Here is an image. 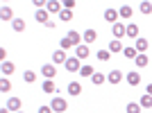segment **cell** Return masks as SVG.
<instances>
[{
  "label": "cell",
  "mask_w": 152,
  "mask_h": 113,
  "mask_svg": "<svg viewBox=\"0 0 152 113\" xmlns=\"http://www.w3.org/2000/svg\"><path fill=\"white\" fill-rule=\"evenodd\" d=\"M50 106H52V111H55V113H66V109H68V102L64 100V97H52Z\"/></svg>",
  "instance_id": "cell-1"
},
{
  "label": "cell",
  "mask_w": 152,
  "mask_h": 113,
  "mask_svg": "<svg viewBox=\"0 0 152 113\" xmlns=\"http://www.w3.org/2000/svg\"><path fill=\"white\" fill-rule=\"evenodd\" d=\"M64 68L68 70V72H80V70H82V61H80L77 56H68V61L64 63Z\"/></svg>",
  "instance_id": "cell-2"
},
{
  "label": "cell",
  "mask_w": 152,
  "mask_h": 113,
  "mask_svg": "<svg viewBox=\"0 0 152 113\" xmlns=\"http://www.w3.org/2000/svg\"><path fill=\"white\" fill-rule=\"evenodd\" d=\"M34 20L41 23V25H50V14H48V9H37V12H34Z\"/></svg>",
  "instance_id": "cell-3"
},
{
  "label": "cell",
  "mask_w": 152,
  "mask_h": 113,
  "mask_svg": "<svg viewBox=\"0 0 152 113\" xmlns=\"http://www.w3.org/2000/svg\"><path fill=\"white\" fill-rule=\"evenodd\" d=\"M41 75H43V79H52L57 75V66L55 63H43L41 66Z\"/></svg>",
  "instance_id": "cell-4"
},
{
  "label": "cell",
  "mask_w": 152,
  "mask_h": 113,
  "mask_svg": "<svg viewBox=\"0 0 152 113\" xmlns=\"http://www.w3.org/2000/svg\"><path fill=\"white\" fill-rule=\"evenodd\" d=\"M111 34H114L116 41H121L123 36H127V25H123V23H116V25H111Z\"/></svg>",
  "instance_id": "cell-5"
},
{
  "label": "cell",
  "mask_w": 152,
  "mask_h": 113,
  "mask_svg": "<svg viewBox=\"0 0 152 113\" xmlns=\"http://www.w3.org/2000/svg\"><path fill=\"white\" fill-rule=\"evenodd\" d=\"M118 18H121V16H118V9H116V7H109V9H104V20H107V23L116 25V23H118Z\"/></svg>",
  "instance_id": "cell-6"
},
{
  "label": "cell",
  "mask_w": 152,
  "mask_h": 113,
  "mask_svg": "<svg viewBox=\"0 0 152 113\" xmlns=\"http://www.w3.org/2000/svg\"><path fill=\"white\" fill-rule=\"evenodd\" d=\"M134 48H136V52H139V54H145V50L150 48V41H148V38H143V36H139L136 41H134Z\"/></svg>",
  "instance_id": "cell-7"
},
{
  "label": "cell",
  "mask_w": 152,
  "mask_h": 113,
  "mask_svg": "<svg viewBox=\"0 0 152 113\" xmlns=\"http://www.w3.org/2000/svg\"><path fill=\"white\" fill-rule=\"evenodd\" d=\"M89 54H91V50H89V45H86V43H82V45H77V48H75V56L80 59V61L89 59Z\"/></svg>",
  "instance_id": "cell-8"
},
{
  "label": "cell",
  "mask_w": 152,
  "mask_h": 113,
  "mask_svg": "<svg viewBox=\"0 0 152 113\" xmlns=\"http://www.w3.org/2000/svg\"><path fill=\"white\" fill-rule=\"evenodd\" d=\"M66 61H68V56H66V50H61V48H59V50L52 52V63H55V66H57V63H66Z\"/></svg>",
  "instance_id": "cell-9"
},
{
  "label": "cell",
  "mask_w": 152,
  "mask_h": 113,
  "mask_svg": "<svg viewBox=\"0 0 152 113\" xmlns=\"http://www.w3.org/2000/svg\"><path fill=\"white\" fill-rule=\"evenodd\" d=\"M20 104H23V102H20V97H9L5 106L9 109L12 113H18V111H20Z\"/></svg>",
  "instance_id": "cell-10"
},
{
  "label": "cell",
  "mask_w": 152,
  "mask_h": 113,
  "mask_svg": "<svg viewBox=\"0 0 152 113\" xmlns=\"http://www.w3.org/2000/svg\"><path fill=\"white\" fill-rule=\"evenodd\" d=\"M123 77H125V75H123L121 70H111V72L107 75V82H109V84H116V86H118V84L123 82Z\"/></svg>",
  "instance_id": "cell-11"
},
{
  "label": "cell",
  "mask_w": 152,
  "mask_h": 113,
  "mask_svg": "<svg viewBox=\"0 0 152 113\" xmlns=\"http://www.w3.org/2000/svg\"><path fill=\"white\" fill-rule=\"evenodd\" d=\"M0 18H2V20H12V23H14V20H16V18H14V9L9 5H2V9H0Z\"/></svg>",
  "instance_id": "cell-12"
},
{
  "label": "cell",
  "mask_w": 152,
  "mask_h": 113,
  "mask_svg": "<svg viewBox=\"0 0 152 113\" xmlns=\"http://www.w3.org/2000/svg\"><path fill=\"white\" fill-rule=\"evenodd\" d=\"M125 79H127V84H129V86H139V84H141V75L136 72V70L127 72V75H125Z\"/></svg>",
  "instance_id": "cell-13"
},
{
  "label": "cell",
  "mask_w": 152,
  "mask_h": 113,
  "mask_svg": "<svg viewBox=\"0 0 152 113\" xmlns=\"http://www.w3.org/2000/svg\"><path fill=\"white\" fill-rule=\"evenodd\" d=\"M61 2H57V0H50V2H45V9H48V14H59L61 12Z\"/></svg>",
  "instance_id": "cell-14"
},
{
  "label": "cell",
  "mask_w": 152,
  "mask_h": 113,
  "mask_svg": "<svg viewBox=\"0 0 152 113\" xmlns=\"http://www.w3.org/2000/svg\"><path fill=\"white\" fill-rule=\"evenodd\" d=\"M0 70H2V75H5V77H9V75H14L16 66H14L12 61H2V63H0Z\"/></svg>",
  "instance_id": "cell-15"
},
{
  "label": "cell",
  "mask_w": 152,
  "mask_h": 113,
  "mask_svg": "<svg viewBox=\"0 0 152 113\" xmlns=\"http://www.w3.org/2000/svg\"><path fill=\"white\" fill-rule=\"evenodd\" d=\"M132 14H134V7H132V5H123V7H118V16H121V18H129Z\"/></svg>",
  "instance_id": "cell-16"
},
{
  "label": "cell",
  "mask_w": 152,
  "mask_h": 113,
  "mask_svg": "<svg viewBox=\"0 0 152 113\" xmlns=\"http://www.w3.org/2000/svg\"><path fill=\"white\" fill-rule=\"evenodd\" d=\"M68 95H73V97H75V95H82V84L80 82H70L68 84Z\"/></svg>",
  "instance_id": "cell-17"
},
{
  "label": "cell",
  "mask_w": 152,
  "mask_h": 113,
  "mask_svg": "<svg viewBox=\"0 0 152 113\" xmlns=\"http://www.w3.org/2000/svg\"><path fill=\"white\" fill-rule=\"evenodd\" d=\"M127 38H132V41H136V38H139V25H134V23H129V25H127Z\"/></svg>",
  "instance_id": "cell-18"
},
{
  "label": "cell",
  "mask_w": 152,
  "mask_h": 113,
  "mask_svg": "<svg viewBox=\"0 0 152 113\" xmlns=\"http://www.w3.org/2000/svg\"><path fill=\"white\" fill-rule=\"evenodd\" d=\"M41 91H43V93H55V91H57V86H55V82H52V79H43Z\"/></svg>",
  "instance_id": "cell-19"
},
{
  "label": "cell",
  "mask_w": 152,
  "mask_h": 113,
  "mask_svg": "<svg viewBox=\"0 0 152 113\" xmlns=\"http://www.w3.org/2000/svg\"><path fill=\"white\" fill-rule=\"evenodd\" d=\"M95 38H98V32H95V30H86V32H84V36H82V41L89 45V43H93Z\"/></svg>",
  "instance_id": "cell-20"
},
{
  "label": "cell",
  "mask_w": 152,
  "mask_h": 113,
  "mask_svg": "<svg viewBox=\"0 0 152 113\" xmlns=\"http://www.w3.org/2000/svg\"><path fill=\"white\" fill-rule=\"evenodd\" d=\"M68 38H70V43L75 45V48H77V45H82V36H80V32L70 30V32H68Z\"/></svg>",
  "instance_id": "cell-21"
},
{
  "label": "cell",
  "mask_w": 152,
  "mask_h": 113,
  "mask_svg": "<svg viewBox=\"0 0 152 113\" xmlns=\"http://www.w3.org/2000/svg\"><path fill=\"white\" fill-rule=\"evenodd\" d=\"M107 50L111 52V54H116V52H123L125 48H123V43H121V41H116V38H114V41L109 43V48H107Z\"/></svg>",
  "instance_id": "cell-22"
},
{
  "label": "cell",
  "mask_w": 152,
  "mask_h": 113,
  "mask_svg": "<svg viewBox=\"0 0 152 113\" xmlns=\"http://www.w3.org/2000/svg\"><path fill=\"white\" fill-rule=\"evenodd\" d=\"M141 111H143V109H141L139 102H129V104L125 106V113H141Z\"/></svg>",
  "instance_id": "cell-23"
},
{
  "label": "cell",
  "mask_w": 152,
  "mask_h": 113,
  "mask_svg": "<svg viewBox=\"0 0 152 113\" xmlns=\"http://www.w3.org/2000/svg\"><path fill=\"white\" fill-rule=\"evenodd\" d=\"M139 12H141V14H145V16H150V14H152V2L143 0V2L139 5Z\"/></svg>",
  "instance_id": "cell-24"
},
{
  "label": "cell",
  "mask_w": 152,
  "mask_h": 113,
  "mask_svg": "<svg viewBox=\"0 0 152 113\" xmlns=\"http://www.w3.org/2000/svg\"><path fill=\"white\" fill-rule=\"evenodd\" d=\"M139 104H141V109H152V95L145 93V95L139 100Z\"/></svg>",
  "instance_id": "cell-25"
},
{
  "label": "cell",
  "mask_w": 152,
  "mask_h": 113,
  "mask_svg": "<svg viewBox=\"0 0 152 113\" xmlns=\"http://www.w3.org/2000/svg\"><path fill=\"white\" fill-rule=\"evenodd\" d=\"M23 82H25V84L37 82V72H34V70H25V72H23Z\"/></svg>",
  "instance_id": "cell-26"
},
{
  "label": "cell",
  "mask_w": 152,
  "mask_h": 113,
  "mask_svg": "<svg viewBox=\"0 0 152 113\" xmlns=\"http://www.w3.org/2000/svg\"><path fill=\"white\" fill-rule=\"evenodd\" d=\"M91 82H93L95 86H100V84H104V82H107V75H102V72H95V75L91 77Z\"/></svg>",
  "instance_id": "cell-27"
},
{
  "label": "cell",
  "mask_w": 152,
  "mask_h": 113,
  "mask_svg": "<svg viewBox=\"0 0 152 113\" xmlns=\"http://www.w3.org/2000/svg\"><path fill=\"white\" fill-rule=\"evenodd\" d=\"M134 61H136V66H139V68H145L148 63H150V59H148V54H139Z\"/></svg>",
  "instance_id": "cell-28"
},
{
  "label": "cell",
  "mask_w": 152,
  "mask_h": 113,
  "mask_svg": "<svg viewBox=\"0 0 152 113\" xmlns=\"http://www.w3.org/2000/svg\"><path fill=\"white\" fill-rule=\"evenodd\" d=\"M70 18H73V12H70V9H61V12H59V20H61V23H68Z\"/></svg>",
  "instance_id": "cell-29"
},
{
  "label": "cell",
  "mask_w": 152,
  "mask_h": 113,
  "mask_svg": "<svg viewBox=\"0 0 152 113\" xmlns=\"http://www.w3.org/2000/svg\"><path fill=\"white\" fill-rule=\"evenodd\" d=\"M123 54H125L127 59H136V56H139V52H136V48H134V45H129V48H125V50H123Z\"/></svg>",
  "instance_id": "cell-30"
},
{
  "label": "cell",
  "mask_w": 152,
  "mask_h": 113,
  "mask_svg": "<svg viewBox=\"0 0 152 113\" xmlns=\"http://www.w3.org/2000/svg\"><path fill=\"white\" fill-rule=\"evenodd\" d=\"M80 75H82V77H93V75H95L93 66H89V63H86V66H82V70H80Z\"/></svg>",
  "instance_id": "cell-31"
},
{
  "label": "cell",
  "mask_w": 152,
  "mask_h": 113,
  "mask_svg": "<svg viewBox=\"0 0 152 113\" xmlns=\"http://www.w3.org/2000/svg\"><path fill=\"white\" fill-rule=\"evenodd\" d=\"M12 27H14V32H23V30H25V20H23V18H16L12 23Z\"/></svg>",
  "instance_id": "cell-32"
},
{
  "label": "cell",
  "mask_w": 152,
  "mask_h": 113,
  "mask_svg": "<svg viewBox=\"0 0 152 113\" xmlns=\"http://www.w3.org/2000/svg\"><path fill=\"white\" fill-rule=\"evenodd\" d=\"M12 91V82L9 79H0V93H9Z\"/></svg>",
  "instance_id": "cell-33"
},
{
  "label": "cell",
  "mask_w": 152,
  "mask_h": 113,
  "mask_svg": "<svg viewBox=\"0 0 152 113\" xmlns=\"http://www.w3.org/2000/svg\"><path fill=\"white\" fill-rule=\"evenodd\" d=\"M95 56H98V61H109L111 52H109V50H98V54H95Z\"/></svg>",
  "instance_id": "cell-34"
},
{
  "label": "cell",
  "mask_w": 152,
  "mask_h": 113,
  "mask_svg": "<svg viewBox=\"0 0 152 113\" xmlns=\"http://www.w3.org/2000/svg\"><path fill=\"white\" fill-rule=\"evenodd\" d=\"M59 45H61V50H68V48H75V45L70 43V38H68V36H64L61 41H59Z\"/></svg>",
  "instance_id": "cell-35"
},
{
  "label": "cell",
  "mask_w": 152,
  "mask_h": 113,
  "mask_svg": "<svg viewBox=\"0 0 152 113\" xmlns=\"http://www.w3.org/2000/svg\"><path fill=\"white\" fill-rule=\"evenodd\" d=\"M73 7H75V0H66V2H64V9H70V12H73Z\"/></svg>",
  "instance_id": "cell-36"
},
{
  "label": "cell",
  "mask_w": 152,
  "mask_h": 113,
  "mask_svg": "<svg viewBox=\"0 0 152 113\" xmlns=\"http://www.w3.org/2000/svg\"><path fill=\"white\" fill-rule=\"evenodd\" d=\"M39 113H55L52 106H39Z\"/></svg>",
  "instance_id": "cell-37"
},
{
  "label": "cell",
  "mask_w": 152,
  "mask_h": 113,
  "mask_svg": "<svg viewBox=\"0 0 152 113\" xmlns=\"http://www.w3.org/2000/svg\"><path fill=\"white\" fill-rule=\"evenodd\" d=\"M148 95H152V84H148V91H145Z\"/></svg>",
  "instance_id": "cell-38"
},
{
  "label": "cell",
  "mask_w": 152,
  "mask_h": 113,
  "mask_svg": "<svg viewBox=\"0 0 152 113\" xmlns=\"http://www.w3.org/2000/svg\"><path fill=\"white\" fill-rule=\"evenodd\" d=\"M0 113H9V109H7V106H2V109H0Z\"/></svg>",
  "instance_id": "cell-39"
},
{
  "label": "cell",
  "mask_w": 152,
  "mask_h": 113,
  "mask_svg": "<svg viewBox=\"0 0 152 113\" xmlns=\"http://www.w3.org/2000/svg\"><path fill=\"white\" fill-rule=\"evenodd\" d=\"M18 113H23V111H18Z\"/></svg>",
  "instance_id": "cell-40"
}]
</instances>
